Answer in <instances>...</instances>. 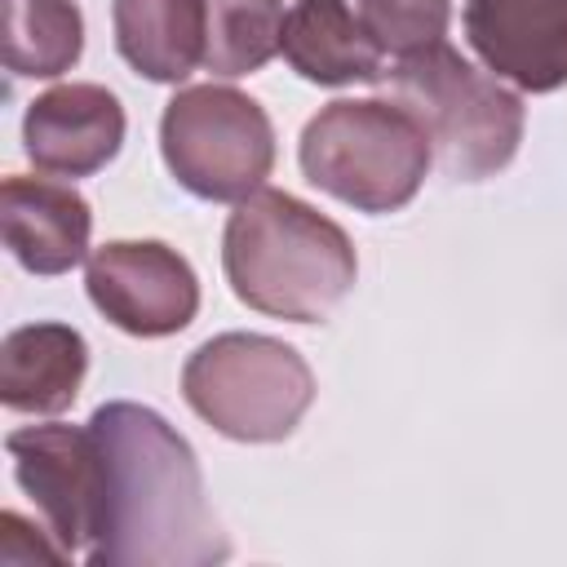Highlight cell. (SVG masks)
I'll use <instances>...</instances> for the list:
<instances>
[{
    "mask_svg": "<svg viewBox=\"0 0 567 567\" xmlns=\"http://www.w3.org/2000/svg\"><path fill=\"white\" fill-rule=\"evenodd\" d=\"M106 461V509L89 563L208 567L230 554L190 443L142 403H102L89 416Z\"/></svg>",
    "mask_w": 567,
    "mask_h": 567,
    "instance_id": "obj_1",
    "label": "cell"
},
{
    "mask_svg": "<svg viewBox=\"0 0 567 567\" xmlns=\"http://www.w3.org/2000/svg\"><path fill=\"white\" fill-rule=\"evenodd\" d=\"M221 266L235 297L261 315L319 323L354 288L350 235L288 190H252L226 221Z\"/></svg>",
    "mask_w": 567,
    "mask_h": 567,
    "instance_id": "obj_2",
    "label": "cell"
},
{
    "mask_svg": "<svg viewBox=\"0 0 567 567\" xmlns=\"http://www.w3.org/2000/svg\"><path fill=\"white\" fill-rule=\"evenodd\" d=\"M385 102L408 111L439 168L456 182H483L501 173L523 142V102L478 66H470L452 44H430L421 53L394 58L377 75Z\"/></svg>",
    "mask_w": 567,
    "mask_h": 567,
    "instance_id": "obj_3",
    "label": "cell"
},
{
    "mask_svg": "<svg viewBox=\"0 0 567 567\" xmlns=\"http://www.w3.org/2000/svg\"><path fill=\"white\" fill-rule=\"evenodd\" d=\"M430 159L421 124L385 97L328 102L301 133V173L359 213L403 208L421 190Z\"/></svg>",
    "mask_w": 567,
    "mask_h": 567,
    "instance_id": "obj_4",
    "label": "cell"
},
{
    "mask_svg": "<svg viewBox=\"0 0 567 567\" xmlns=\"http://www.w3.org/2000/svg\"><path fill=\"white\" fill-rule=\"evenodd\" d=\"M186 403L226 439L275 443L297 430L315 403L310 363L261 332H221L182 368Z\"/></svg>",
    "mask_w": 567,
    "mask_h": 567,
    "instance_id": "obj_5",
    "label": "cell"
},
{
    "mask_svg": "<svg viewBox=\"0 0 567 567\" xmlns=\"http://www.w3.org/2000/svg\"><path fill=\"white\" fill-rule=\"evenodd\" d=\"M159 146L168 173L199 199H248L275 168L266 111L226 84L182 89L164 106Z\"/></svg>",
    "mask_w": 567,
    "mask_h": 567,
    "instance_id": "obj_6",
    "label": "cell"
},
{
    "mask_svg": "<svg viewBox=\"0 0 567 567\" xmlns=\"http://www.w3.org/2000/svg\"><path fill=\"white\" fill-rule=\"evenodd\" d=\"M22 492L66 558L97 545L106 509V461L93 425H22L4 439Z\"/></svg>",
    "mask_w": 567,
    "mask_h": 567,
    "instance_id": "obj_7",
    "label": "cell"
},
{
    "mask_svg": "<svg viewBox=\"0 0 567 567\" xmlns=\"http://www.w3.org/2000/svg\"><path fill=\"white\" fill-rule=\"evenodd\" d=\"M93 306L133 337L182 332L199 310V279L182 252L159 239H115L89 257Z\"/></svg>",
    "mask_w": 567,
    "mask_h": 567,
    "instance_id": "obj_8",
    "label": "cell"
},
{
    "mask_svg": "<svg viewBox=\"0 0 567 567\" xmlns=\"http://www.w3.org/2000/svg\"><path fill=\"white\" fill-rule=\"evenodd\" d=\"M465 40L527 93L567 84V0H465Z\"/></svg>",
    "mask_w": 567,
    "mask_h": 567,
    "instance_id": "obj_9",
    "label": "cell"
},
{
    "mask_svg": "<svg viewBox=\"0 0 567 567\" xmlns=\"http://www.w3.org/2000/svg\"><path fill=\"white\" fill-rule=\"evenodd\" d=\"M22 142L35 168L89 177L115 159L124 142V106L102 84H58L27 106Z\"/></svg>",
    "mask_w": 567,
    "mask_h": 567,
    "instance_id": "obj_10",
    "label": "cell"
},
{
    "mask_svg": "<svg viewBox=\"0 0 567 567\" xmlns=\"http://www.w3.org/2000/svg\"><path fill=\"white\" fill-rule=\"evenodd\" d=\"M4 248L31 275H62L84 261L93 213L84 195L49 177H4L0 186Z\"/></svg>",
    "mask_w": 567,
    "mask_h": 567,
    "instance_id": "obj_11",
    "label": "cell"
},
{
    "mask_svg": "<svg viewBox=\"0 0 567 567\" xmlns=\"http://www.w3.org/2000/svg\"><path fill=\"white\" fill-rule=\"evenodd\" d=\"M279 53L310 84H377L385 71L381 44L346 0H297L284 13Z\"/></svg>",
    "mask_w": 567,
    "mask_h": 567,
    "instance_id": "obj_12",
    "label": "cell"
},
{
    "mask_svg": "<svg viewBox=\"0 0 567 567\" xmlns=\"http://www.w3.org/2000/svg\"><path fill=\"white\" fill-rule=\"evenodd\" d=\"M89 368V346L66 323L13 328L0 346V403L13 412L53 416L75 403Z\"/></svg>",
    "mask_w": 567,
    "mask_h": 567,
    "instance_id": "obj_13",
    "label": "cell"
},
{
    "mask_svg": "<svg viewBox=\"0 0 567 567\" xmlns=\"http://www.w3.org/2000/svg\"><path fill=\"white\" fill-rule=\"evenodd\" d=\"M115 44L137 75L177 84L204 66L208 0H115Z\"/></svg>",
    "mask_w": 567,
    "mask_h": 567,
    "instance_id": "obj_14",
    "label": "cell"
},
{
    "mask_svg": "<svg viewBox=\"0 0 567 567\" xmlns=\"http://www.w3.org/2000/svg\"><path fill=\"white\" fill-rule=\"evenodd\" d=\"M84 18L75 0H4V66L13 75L53 80L75 66Z\"/></svg>",
    "mask_w": 567,
    "mask_h": 567,
    "instance_id": "obj_15",
    "label": "cell"
},
{
    "mask_svg": "<svg viewBox=\"0 0 567 567\" xmlns=\"http://www.w3.org/2000/svg\"><path fill=\"white\" fill-rule=\"evenodd\" d=\"M284 13L279 0H208L204 71L235 80L266 66L279 53Z\"/></svg>",
    "mask_w": 567,
    "mask_h": 567,
    "instance_id": "obj_16",
    "label": "cell"
},
{
    "mask_svg": "<svg viewBox=\"0 0 567 567\" xmlns=\"http://www.w3.org/2000/svg\"><path fill=\"white\" fill-rule=\"evenodd\" d=\"M359 18L381 53L408 58L447 35L452 0H359Z\"/></svg>",
    "mask_w": 567,
    "mask_h": 567,
    "instance_id": "obj_17",
    "label": "cell"
},
{
    "mask_svg": "<svg viewBox=\"0 0 567 567\" xmlns=\"http://www.w3.org/2000/svg\"><path fill=\"white\" fill-rule=\"evenodd\" d=\"M31 527L9 509V514H0V563L4 567H27V563H66V549L49 536H27Z\"/></svg>",
    "mask_w": 567,
    "mask_h": 567,
    "instance_id": "obj_18",
    "label": "cell"
}]
</instances>
